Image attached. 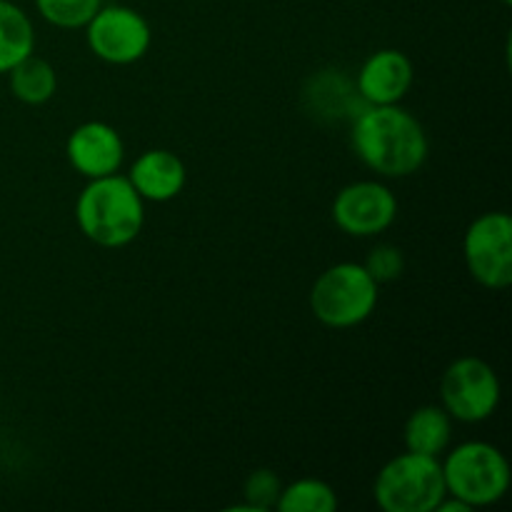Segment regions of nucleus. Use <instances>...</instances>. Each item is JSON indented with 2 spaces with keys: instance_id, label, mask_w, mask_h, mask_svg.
I'll use <instances>...</instances> for the list:
<instances>
[{
  "instance_id": "1",
  "label": "nucleus",
  "mask_w": 512,
  "mask_h": 512,
  "mask_svg": "<svg viewBox=\"0 0 512 512\" xmlns=\"http://www.w3.org/2000/svg\"><path fill=\"white\" fill-rule=\"evenodd\" d=\"M350 140L358 158L383 178H408L418 173L430 153L428 133L400 103L365 105L353 118Z\"/></svg>"
},
{
  "instance_id": "2",
  "label": "nucleus",
  "mask_w": 512,
  "mask_h": 512,
  "mask_svg": "<svg viewBox=\"0 0 512 512\" xmlns=\"http://www.w3.org/2000/svg\"><path fill=\"white\" fill-rule=\"evenodd\" d=\"M75 220L90 243L100 248H125L145 223V200L128 175H103L88 180L75 200Z\"/></svg>"
},
{
  "instance_id": "3",
  "label": "nucleus",
  "mask_w": 512,
  "mask_h": 512,
  "mask_svg": "<svg viewBox=\"0 0 512 512\" xmlns=\"http://www.w3.org/2000/svg\"><path fill=\"white\" fill-rule=\"evenodd\" d=\"M373 495L385 512H433L448 495L443 465L433 455L405 450L375 475Z\"/></svg>"
},
{
  "instance_id": "4",
  "label": "nucleus",
  "mask_w": 512,
  "mask_h": 512,
  "mask_svg": "<svg viewBox=\"0 0 512 512\" xmlns=\"http://www.w3.org/2000/svg\"><path fill=\"white\" fill-rule=\"evenodd\" d=\"M443 465L445 490L470 508H485L510 490V463L503 450L483 440H470L448 453Z\"/></svg>"
},
{
  "instance_id": "5",
  "label": "nucleus",
  "mask_w": 512,
  "mask_h": 512,
  "mask_svg": "<svg viewBox=\"0 0 512 512\" xmlns=\"http://www.w3.org/2000/svg\"><path fill=\"white\" fill-rule=\"evenodd\" d=\"M373 275L360 263H338L323 270L310 290V308L323 325L335 330L365 323L378 308Z\"/></svg>"
},
{
  "instance_id": "6",
  "label": "nucleus",
  "mask_w": 512,
  "mask_h": 512,
  "mask_svg": "<svg viewBox=\"0 0 512 512\" xmlns=\"http://www.w3.org/2000/svg\"><path fill=\"white\" fill-rule=\"evenodd\" d=\"M445 413L460 423H483L500 405L498 373L485 360L465 355L453 360L440 380Z\"/></svg>"
},
{
  "instance_id": "7",
  "label": "nucleus",
  "mask_w": 512,
  "mask_h": 512,
  "mask_svg": "<svg viewBox=\"0 0 512 512\" xmlns=\"http://www.w3.org/2000/svg\"><path fill=\"white\" fill-rule=\"evenodd\" d=\"M85 40L95 58L110 65H130L145 58L153 30L143 13L128 5H100L85 23Z\"/></svg>"
},
{
  "instance_id": "8",
  "label": "nucleus",
  "mask_w": 512,
  "mask_h": 512,
  "mask_svg": "<svg viewBox=\"0 0 512 512\" xmlns=\"http://www.w3.org/2000/svg\"><path fill=\"white\" fill-rule=\"evenodd\" d=\"M468 273L488 290L512 283V220L508 213H483L468 225L463 238Z\"/></svg>"
},
{
  "instance_id": "9",
  "label": "nucleus",
  "mask_w": 512,
  "mask_h": 512,
  "mask_svg": "<svg viewBox=\"0 0 512 512\" xmlns=\"http://www.w3.org/2000/svg\"><path fill=\"white\" fill-rule=\"evenodd\" d=\"M398 218V198L378 180H358L335 195L333 220L353 238H373Z\"/></svg>"
},
{
  "instance_id": "10",
  "label": "nucleus",
  "mask_w": 512,
  "mask_h": 512,
  "mask_svg": "<svg viewBox=\"0 0 512 512\" xmlns=\"http://www.w3.org/2000/svg\"><path fill=\"white\" fill-rule=\"evenodd\" d=\"M65 155L83 178L93 180L118 173L125 158V145L113 125L103 120H88L70 133Z\"/></svg>"
},
{
  "instance_id": "11",
  "label": "nucleus",
  "mask_w": 512,
  "mask_h": 512,
  "mask_svg": "<svg viewBox=\"0 0 512 512\" xmlns=\"http://www.w3.org/2000/svg\"><path fill=\"white\" fill-rule=\"evenodd\" d=\"M413 80V60L403 50L385 48L360 65L355 90L365 105H395L410 93Z\"/></svg>"
},
{
  "instance_id": "12",
  "label": "nucleus",
  "mask_w": 512,
  "mask_h": 512,
  "mask_svg": "<svg viewBox=\"0 0 512 512\" xmlns=\"http://www.w3.org/2000/svg\"><path fill=\"white\" fill-rule=\"evenodd\" d=\"M128 180L138 195L150 203H168V200L178 198L185 188V173L183 160L175 153L163 148L145 150L130 165Z\"/></svg>"
},
{
  "instance_id": "13",
  "label": "nucleus",
  "mask_w": 512,
  "mask_h": 512,
  "mask_svg": "<svg viewBox=\"0 0 512 512\" xmlns=\"http://www.w3.org/2000/svg\"><path fill=\"white\" fill-rule=\"evenodd\" d=\"M303 98L308 100L310 115L328 120L355 118L350 108H355V103H363L355 85L338 70H323L315 78H310L308 88L303 90Z\"/></svg>"
},
{
  "instance_id": "14",
  "label": "nucleus",
  "mask_w": 512,
  "mask_h": 512,
  "mask_svg": "<svg viewBox=\"0 0 512 512\" xmlns=\"http://www.w3.org/2000/svg\"><path fill=\"white\" fill-rule=\"evenodd\" d=\"M450 440H453V418L440 405H423L405 420L403 443L410 453L438 458L450 448Z\"/></svg>"
},
{
  "instance_id": "15",
  "label": "nucleus",
  "mask_w": 512,
  "mask_h": 512,
  "mask_svg": "<svg viewBox=\"0 0 512 512\" xmlns=\"http://www.w3.org/2000/svg\"><path fill=\"white\" fill-rule=\"evenodd\" d=\"M35 53V30L28 13L13 0H0V75Z\"/></svg>"
},
{
  "instance_id": "16",
  "label": "nucleus",
  "mask_w": 512,
  "mask_h": 512,
  "mask_svg": "<svg viewBox=\"0 0 512 512\" xmlns=\"http://www.w3.org/2000/svg\"><path fill=\"white\" fill-rule=\"evenodd\" d=\"M8 85L13 98L25 105H43L58 90V75L55 68L45 58L30 53L18 65L8 70Z\"/></svg>"
},
{
  "instance_id": "17",
  "label": "nucleus",
  "mask_w": 512,
  "mask_h": 512,
  "mask_svg": "<svg viewBox=\"0 0 512 512\" xmlns=\"http://www.w3.org/2000/svg\"><path fill=\"white\" fill-rule=\"evenodd\" d=\"M280 512H335L338 510V495L333 485L318 478H300L280 490L275 503Z\"/></svg>"
},
{
  "instance_id": "18",
  "label": "nucleus",
  "mask_w": 512,
  "mask_h": 512,
  "mask_svg": "<svg viewBox=\"0 0 512 512\" xmlns=\"http://www.w3.org/2000/svg\"><path fill=\"white\" fill-rule=\"evenodd\" d=\"M103 0H35L40 18L60 30L85 28L90 18L98 13Z\"/></svg>"
},
{
  "instance_id": "19",
  "label": "nucleus",
  "mask_w": 512,
  "mask_h": 512,
  "mask_svg": "<svg viewBox=\"0 0 512 512\" xmlns=\"http://www.w3.org/2000/svg\"><path fill=\"white\" fill-rule=\"evenodd\" d=\"M280 478L268 468L253 470V473L245 478L243 483V505H235V510H253V512H265L273 510L275 503L280 498Z\"/></svg>"
},
{
  "instance_id": "20",
  "label": "nucleus",
  "mask_w": 512,
  "mask_h": 512,
  "mask_svg": "<svg viewBox=\"0 0 512 512\" xmlns=\"http://www.w3.org/2000/svg\"><path fill=\"white\" fill-rule=\"evenodd\" d=\"M365 270L373 275L375 283H393L403 275L405 270V255L403 250L395 248V245H378V248L370 250L368 260H365Z\"/></svg>"
},
{
  "instance_id": "21",
  "label": "nucleus",
  "mask_w": 512,
  "mask_h": 512,
  "mask_svg": "<svg viewBox=\"0 0 512 512\" xmlns=\"http://www.w3.org/2000/svg\"><path fill=\"white\" fill-rule=\"evenodd\" d=\"M503 3H505V5H510V3H512V0H503Z\"/></svg>"
}]
</instances>
